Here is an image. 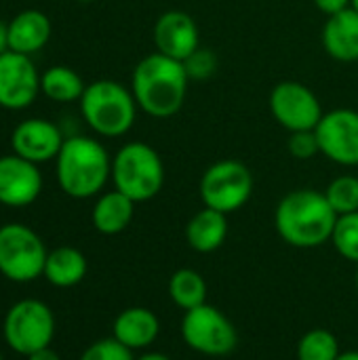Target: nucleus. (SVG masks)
<instances>
[{
    "label": "nucleus",
    "mask_w": 358,
    "mask_h": 360,
    "mask_svg": "<svg viewBox=\"0 0 358 360\" xmlns=\"http://www.w3.org/2000/svg\"><path fill=\"white\" fill-rule=\"evenodd\" d=\"M335 360H358V352H342Z\"/></svg>",
    "instance_id": "obj_34"
},
{
    "label": "nucleus",
    "mask_w": 358,
    "mask_h": 360,
    "mask_svg": "<svg viewBox=\"0 0 358 360\" xmlns=\"http://www.w3.org/2000/svg\"><path fill=\"white\" fill-rule=\"evenodd\" d=\"M76 2H95V0H76Z\"/></svg>",
    "instance_id": "obj_36"
},
{
    "label": "nucleus",
    "mask_w": 358,
    "mask_h": 360,
    "mask_svg": "<svg viewBox=\"0 0 358 360\" xmlns=\"http://www.w3.org/2000/svg\"><path fill=\"white\" fill-rule=\"evenodd\" d=\"M0 360H4V359H2V354H0Z\"/></svg>",
    "instance_id": "obj_38"
},
{
    "label": "nucleus",
    "mask_w": 358,
    "mask_h": 360,
    "mask_svg": "<svg viewBox=\"0 0 358 360\" xmlns=\"http://www.w3.org/2000/svg\"><path fill=\"white\" fill-rule=\"evenodd\" d=\"M137 360H171V359H169V356H165V354H160V352H150V354L139 356Z\"/></svg>",
    "instance_id": "obj_33"
},
{
    "label": "nucleus",
    "mask_w": 358,
    "mask_h": 360,
    "mask_svg": "<svg viewBox=\"0 0 358 360\" xmlns=\"http://www.w3.org/2000/svg\"><path fill=\"white\" fill-rule=\"evenodd\" d=\"M27 360H61V356L51 348H42V350H36L34 354H30Z\"/></svg>",
    "instance_id": "obj_31"
},
{
    "label": "nucleus",
    "mask_w": 358,
    "mask_h": 360,
    "mask_svg": "<svg viewBox=\"0 0 358 360\" xmlns=\"http://www.w3.org/2000/svg\"><path fill=\"white\" fill-rule=\"evenodd\" d=\"M42 192L38 167L17 154L0 156V205L27 207Z\"/></svg>",
    "instance_id": "obj_14"
},
{
    "label": "nucleus",
    "mask_w": 358,
    "mask_h": 360,
    "mask_svg": "<svg viewBox=\"0 0 358 360\" xmlns=\"http://www.w3.org/2000/svg\"><path fill=\"white\" fill-rule=\"evenodd\" d=\"M321 154L342 167H358V112L335 108L325 112L314 129Z\"/></svg>",
    "instance_id": "obj_11"
},
{
    "label": "nucleus",
    "mask_w": 358,
    "mask_h": 360,
    "mask_svg": "<svg viewBox=\"0 0 358 360\" xmlns=\"http://www.w3.org/2000/svg\"><path fill=\"white\" fill-rule=\"evenodd\" d=\"M51 38V21L42 11L27 8L8 23V51L32 55L40 51Z\"/></svg>",
    "instance_id": "obj_18"
},
{
    "label": "nucleus",
    "mask_w": 358,
    "mask_h": 360,
    "mask_svg": "<svg viewBox=\"0 0 358 360\" xmlns=\"http://www.w3.org/2000/svg\"><path fill=\"white\" fill-rule=\"evenodd\" d=\"M112 181L133 202L152 200L165 186V162L150 143L129 141L112 158Z\"/></svg>",
    "instance_id": "obj_5"
},
{
    "label": "nucleus",
    "mask_w": 358,
    "mask_h": 360,
    "mask_svg": "<svg viewBox=\"0 0 358 360\" xmlns=\"http://www.w3.org/2000/svg\"><path fill=\"white\" fill-rule=\"evenodd\" d=\"M8 51V25L0 21V55Z\"/></svg>",
    "instance_id": "obj_32"
},
{
    "label": "nucleus",
    "mask_w": 358,
    "mask_h": 360,
    "mask_svg": "<svg viewBox=\"0 0 358 360\" xmlns=\"http://www.w3.org/2000/svg\"><path fill=\"white\" fill-rule=\"evenodd\" d=\"M228 236V217L215 209H200L186 226V240L198 253L217 251Z\"/></svg>",
    "instance_id": "obj_19"
},
{
    "label": "nucleus",
    "mask_w": 358,
    "mask_h": 360,
    "mask_svg": "<svg viewBox=\"0 0 358 360\" xmlns=\"http://www.w3.org/2000/svg\"><path fill=\"white\" fill-rule=\"evenodd\" d=\"M190 78L181 61L158 51L146 55L133 70L131 93L137 108L152 118L175 116L188 97Z\"/></svg>",
    "instance_id": "obj_1"
},
{
    "label": "nucleus",
    "mask_w": 358,
    "mask_h": 360,
    "mask_svg": "<svg viewBox=\"0 0 358 360\" xmlns=\"http://www.w3.org/2000/svg\"><path fill=\"white\" fill-rule=\"evenodd\" d=\"M340 354V342L327 329H312L298 344V360H335Z\"/></svg>",
    "instance_id": "obj_24"
},
{
    "label": "nucleus",
    "mask_w": 358,
    "mask_h": 360,
    "mask_svg": "<svg viewBox=\"0 0 358 360\" xmlns=\"http://www.w3.org/2000/svg\"><path fill=\"white\" fill-rule=\"evenodd\" d=\"M287 150L298 160H310L317 154H321L319 137H317L314 131H295V133H289Z\"/></svg>",
    "instance_id": "obj_29"
},
{
    "label": "nucleus",
    "mask_w": 358,
    "mask_h": 360,
    "mask_svg": "<svg viewBox=\"0 0 358 360\" xmlns=\"http://www.w3.org/2000/svg\"><path fill=\"white\" fill-rule=\"evenodd\" d=\"M352 8H354V11H358V0H352Z\"/></svg>",
    "instance_id": "obj_35"
},
{
    "label": "nucleus",
    "mask_w": 358,
    "mask_h": 360,
    "mask_svg": "<svg viewBox=\"0 0 358 360\" xmlns=\"http://www.w3.org/2000/svg\"><path fill=\"white\" fill-rule=\"evenodd\" d=\"M46 247L42 238L23 224L0 228V272L15 283H30L44 274Z\"/></svg>",
    "instance_id": "obj_7"
},
{
    "label": "nucleus",
    "mask_w": 358,
    "mask_h": 360,
    "mask_svg": "<svg viewBox=\"0 0 358 360\" xmlns=\"http://www.w3.org/2000/svg\"><path fill=\"white\" fill-rule=\"evenodd\" d=\"M137 101L124 84L116 80H95L80 97V112L91 131L101 137H120L137 120Z\"/></svg>",
    "instance_id": "obj_4"
},
{
    "label": "nucleus",
    "mask_w": 358,
    "mask_h": 360,
    "mask_svg": "<svg viewBox=\"0 0 358 360\" xmlns=\"http://www.w3.org/2000/svg\"><path fill=\"white\" fill-rule=\"evenodd\" d=\"M87 274V257L74 247H57L46 255L44 278L59 287L70 289L76 287Z\"/></svg>",
    "instance_id": "obj_21"
},
{
    "label": "nucleus",
    "mask_w": 358,
    "mask_h": 360,
    "mask_svg": "<svg viewBox=\"0 0 358 360\" xmlns=\"http://www.w3.org/2000/svg\"><path fill=\"white\" fill-rule=\"evenodd\" d=\"M87 84L82 82L80 74L68 65H53L40 76V91L57 103L80 101Z\"/></svg>",
    "instance_id": "obj_22"
},
{
    "label": "nucleus",
    "mask_w": 358,
    "mask_h": 360,
    "mask_svg": "<svg viewBox=\"0 0 358 360\" xmlns=\"http://www.w3.org/2000/svg\"><path fill=\"white\" fill-rule=\"evenodd\" d=\"M181 338L194 352L205 356H226L234 352L238 344L234 325L209 304H203L184 314Z\"/></svg>",
    "instance_id": "obj_9"
},
{
    "label": "nucleus",
    "mask_w": 358,
    "mask_h": 360,
    "mask_svg": "<svg viewBox=\"0 0 358 360\" xmlns=\"http://www.w3.org/2000/svg\"><path fill=\"white\" fill-rule=\"evenodd\" d=\"M57 181L72 198H91L112 177V158L93 137H68L57 154Z\"/></svg>",
    "instance_id": "obj_3"
},
{
    "label": "nucleus",
    "mask_w": 358,
    "mask_h": 360,
    "mask_svg": "<svg viewBox=\"0 0 358 360\" xmlns=\"http://www.w3.org/2000/svg\"><path fill=\"white\" fill-rule=\"evenodd\" d=\"M357 289H358V274H357Z\"/></svg>",
    "instance_id": "obj_37"
},
{
    "label": "nucleus",
    "mask_w": 358,
    "mask_h": 360,
    "mask_svg": "<svg viewBox=\"0 0 358 360\" xmlns=\"http://www.w3.org/2000/svg\"><path fill=\"white\" fill-rule=\"evenodd\" d=\"M312 2H314V6H317L321 13H325L327 17L340 13V11H346V8L352 6V0H312Z\"/></svg>",
    "instance_id": "obj_30"
},
{
    "label": "nucleus",
    "mask_w": 358,
    "mask_h": 360,
    "mask_svg": "<svg viewBox=\"0 0 358 360\" xmlns=\"http://www.w3.org/2000/svg\"><path fill=\"white\" fill-rule=\"evenodd\" d=\"M325 196H327L329 205L333 207V211H335L338 215L357 213L358 177H354V175H340V177H335V179L327 186Z\"/></svg>",
    "instance_id": "obj_25"
},
{
    "label": "nucleus",
    "mask_w": 358,
    "mask_h": 360,
    "mask_svg": "<svg viewBox=\"0 0 358 360\" xmlns=\"http://www.w3.org/2000/svg\"><path fill=\"white\" fill-rule=\"evenodd\" d=\"M80 360H135V356H133V350L122 346L118 340L110 338V340H99L91 344L82 352Z\"/></svg>",
    "instance_id": "obj_28"
},
{
    "label": "nucleus",
    "mask_w": 358,
    "mask_h": 360,
    "mask_svg": "<svg viewBox=\"0 0 358 360\" xmlns=\"http://www.w3.org/2000/svg\"><path fill=\"white\" fill-rule=\"evenodd\" d=\"M331 243L344 259L358 264V211L338 215Z\"/></svg>",
    "instance_id": "obj_26"
},
{
    "label": "nucleus",
    "mask_w": 358,
    "mask_h": 360,
    "mask_svg": "<svg viewBox=\"0 0 358 360\" xmlns=\"http://www.w3.org/2000/svg\"><path fill=\"white\" fill-rule=\"evenodd\" d=\"M321 42L331 59L342 63L358 61V11L350 6L329 15L321 32Z\"/></svg>",
    "instance_id": "obj_16"
},
{
    "label": "nucleus",
    "mask_w": 358,
    "mask_h": 360,
    "mask_svg": "<svg viewBox=\"0 0 358 360\" xmlns=\"http://www.w3.org/2000/svg\"><path fill=\"white\" fill-rule=\"evenodd\" d=\"M135 205L129 196H124L118 190L106 192L97 198L95 207H93V226L97 232L106 234V236H114L120 234L129 228V224L133 221L135 215Z\"/></svg>",
    "instance_id": "obj_20"
},
{
    "label": "nucleus",
    "mask_w": 358,
    "mask_h": 360,
    "mask_svg": "<svg viewBox=\"0 0 358 360\" xmlns=\"http://www.w3.org/2000/svg\"><path fill=\"white\" fill-rule=\"evenodd\" d=\"M4 342L23 356L49 348L55 335V319L46 304L38 300L17 302L4 316Z\"/></svg>",
    "instance_id": "obj_8"
},
{
    "label": "nucleus",
    "mask_w": 358,
    "mask_h": 360,
    "mask_svg": "<svg viewBox=\"0 0 358 360\" xmlns=\"http://www.w3.org/2000/svg\"><path fill=\"white\" fill-rule=\"evenodd\" d=\"M272 118L287 131H314L325 110L317 93L300 80H281L270 91Z\"/></svg>",
    "instance_id": "obj_10"
},
{
    "label": "nucleus",
    "mask_w": 358,
    "mask_h": 360,
    "mask_svg": "<svg viewBox=\"0 0 358 360\" xmlns=\"http://www.w3.org/2000/svg\"><path fill=\"white\" fill-rule=\"evenodd\" d=\"M186 68V74L190 80H209L219 65V57L213 49L207 46H198L188 59L181 61Z\"/></svg>",
    "instance_id": "obj_27"
},
{
    "label": "nucleus",
    "mask_w": 358,
    "mask_h": 360,
    "mask_svg": "<svg viewBox=\"0 0 358 360\" xmlns=\"http://www.w3.org/2000/svg\"><path fill=\"white\" fill-rule=\"evenodd\" d=\"M253 188L251 169L234 158H224L207 167L198 184L203 205L226 215L243 209L249 202Z\"/></svg>",
    "instance_id": "obj_6"
},
{
    "label": "nucleus",
    "mask_w": 358,
    "mask_h": 360,
    "mask_svg": "<svg viewBox=\"0 0 358 360\" xmlns=\"http://www.w3.org/2000/svg\"><path fill=\"white\" fill-rule=\"evenodd\" d=\"M154 46L158 53L184 61L200 46V30L194 17L186 11H165L152 30Z\"/></svg>",
    "instance_id": "obj_13"
},
{
    "label": "nucleus",
    "mask_w": 358,
    "mask_h": 360,
    "mask_svg": "<svg viewBox=\"0 0 358 360\" xmlns=\"http://www.w3.org/2000/svg\"><path fill=\"white\" fill-rule=\"evenodd\" d=\"M63 141L65 139L59 127L44 118H27L19 122L11 135V146L15 154L34 165L57 158Z\"/></svg>",
    "instance_id": "obj_15"
},
{
    "label": "nucleus",
    "mask_w": 358,
    "mask_h": 360,
    "mask_svg": "<svg viewBox=\"0 0 358 360\" xmlns=\"http://www.w3.org/2000/svg\"><path fill=\"white\" fill-rule=\"evenodd\" d=\"M112 331L114 340H118L129 350H143L156 342L160 323L148 308H127L116 316Z\"/></svg>",
    "instance_id": "obj_17"
},
{
    "label": "nucleus",
    "mask_w": 358,
    "mask_h": 360,
    "mask_svg": "<svg viewBox=\"0 0 358 360\" xmlns=\"http://www.w3.org/2000/svg\"><path fill=\"white\" fill-rule=\"evenodd\" d=\"M169 295L173 304L181 310H194L203 304H207V283L205 278L190 268L177 270L169 281Z\"/></svg>",
    "instance_id": "obj_23"
},
{
    "label": "nucleus",
    "mask_w": 358,
    "mask_h": 360,
    "mask_svg": "<svg viewBox=\"0 0 358 360\" xmlns=\"http://www.w3.org/2000/svg\"><path fill=\"white\" fill-rule=\"evenodd\" d=\"M40 76L30 55L6 51L0 55V108L23 110L34 103Z\"/></svg>",
    "instance_id": "obj_12"
},
{
    "label": "nucleus",
    "mask_w": 358,
    "mask_h": 360,
    "mask_svg": "<svg viewBox=\"0 0 358 360\" xmlns=\"http://www.w3.org/2000/svg\"><path fill=\"white\" fill-rule=\"evenodd\" d=\"M338 213L325 192L302 188L285 194L274 211L279 236L295 249H317L331 240Z\"/></svg>",
    "instance_id": "obj_2"
}]
</instances>
